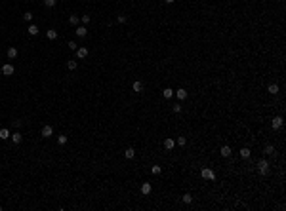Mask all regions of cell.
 I'll list each match as a JSON object with an SVG mask.
<instances>
[{
    "label": "cell",
    "instance_id": "cell-1",
    "mask_svg": "<svg viewBox=\"0 0 286 211\" xmlns=\"http://www.w3.org/2000/svg\"><path fill=\"white\" fill-rule=\"evenodd\" d=\"M258 171L263 175V177H265V175H269V162L267 160H259L258 162Z\"/></svg>",
    "mask_w": 286,
    "mask_h": 211
},
{
    "label": "cell",
    "instance_id": "cell-20",
    "mask_svg": "<svg viewBox=\"0 0 286 211\" xmlns=\"http://www.w3.org/2000/svg\"><path fill=\"white\" fill-rule=\"evenodd\" d=\"M267 92L271 93V95H277V93H278V86H277V84H271V86L267 87Z\"/></svg>",
    "mask_w": 286,
    "mask_h": 211
},
{
    "label": "cell",
    "instance_id": "cell-26",
    "mask_svg": "<svg viewBox=\"0 0 286 211\" xmlns=\"http://www.w3.org/2000/svg\"><path fill=\"white\" fill-rule=\"evenodd\" d=\"M65 143H67V137H65V135H59V137H57V145H59V147H63Z\"/></svg>",
    "mask_w": 286,
    "mask_h": 211
},
{
    "label": "cell",
    "instance_id": "cell-34",
    "mask_svg": "<svg viewBox=\"0 0 286 211\" xmlns=\"http://www.w3.org/2000/svg\"><path fill=\"white\" fill-rule=\"evenodd\" d=\"M174 112H181V105H179V103L174 105Z\"/></svg>",
    "mask_w": 286,
    "mask_h": 211
},
{
    "label": "cell",
    "instance_id": "cell-22",
    "mask_svg": "<svg viewBox=\"0 0 286 211\" xmlns=\"http://www.w3.org/2000/svg\"><path fill=\"white\" fill-rule=\"evenodd\" d=\"M250 154H252V152H250V148H241V158H246V160H248Z\"/></svg>",
    "mask_w": 286,
    "mask_h": 211
},
{
    "label": "cell",
    "instance_id": "cell-4",
    "mask_svg": "<svg viewBox=\"0 0 286 211\" xmlns=\"http://www.w3.org/2000/svg\"><path fill=\"white\" fill-rule=\"evenodd\" d=\"M14 65H10V63H6L4 67H2V74H4V76H12V74H14Z\"/></svg>",
    "mask_w": 286,
    "mask_h": 211
},
{
    "label": "cell",
    "instance_id": "cell-25",
    "mask_svg": "<svg viewBox=\"0 0 286 211\" xmlns=\"http://www.w3.org/2000/svg\"><path fill=\"white\" fill-rule=\"evenodd\" d=\"M151 171H153V175H160V173H162V167H160V165H153Z\"/></svg>",
    "mask_w": 286,
    "mask_h": 211
},
{
    "label": "cell",
    "instance_id": "cell-16",
    "mask_svg": "<svg viewBox=\"0 0 286 211\" xmlns=\"http://www.w3.org/2000/svg\"><path fill=\"white\" fill-rule=\"evenodd\" d=\"M172 95H174V89H172V87H166V89H162V97H164V99H170Z\"/></svg>",
    "mask_w": 286,
    "mask_h": 211
},
{
    "label": "cell",
    "instance_id": "cell-23",
    "mask_svg": "<svg viewBox=\"0 0 286 211\" xmlns=\"http://www.w3.org/2000/svg\"><path fill=\"white\" fill-rule=\"evenodd\" d=\"M78 21H80L78 15H69V23H71V25H78Z\"/></svg>",
    "mask_w": 286,
    "mask_h": 211
},
{
    "label": "cell",
    "instance_id": "cell-6",
    "mask_svg": "<svg viewBox=\"0 0 286 211\" xmlns=\"http://www.w3.org/2000/svg\"><path fill=\"white\" fill-rule=\"evenodd\" d=\"M187 95H189V93H187V89H183V87L176 89V97L179 99V101H185V99H187Z\"/></svg>",
    "mask_w": 286,
    "mask_h": 211
},
{
    "label": "cell",
    "instance_id": "cell-29",
    "mask_svg": "<svg viewBox=\"0 0 286 211\" xmlns=\"http://www.w3.org/2000/svg\"><path fill=\"white\" fill-rule=\"evenodd\" d=\"M23 19L31 23V21H32V14H31V12H25V14H23Z\"/></svg>",
    "mask_w": 286,
    "mask_h": 211
},
{
    "label": "cell",
    "instance_id": "cell-5",
    "mask_svg": "<svg viewBox=\"0 0 286 211\" xmlns=\"http://www.w3.org/2000/svg\"><path fill=\"white\" fill-rule=\"evenodd\" d=\"M282 124H284V120H282V116H275L273 118V129H280L282 128Z\"/></svg>",
    "mask_w": 286,
    "mask_h": 211
},
{
    "label": "cell",
    "instance_id": "cell-18",
    "mask_svg": "<svg viewBox=\"0 0 286 211\" xmlns=\"http://www.w3.org/2000/svg\"><path fill=\"white\" fill-rule=\"evenodd\" d=\"M46 36H48V40H55V38H57V31H54V29H50V31L46 32Z\"/></svg>",
    "mask_w": 286,
    "mask_h": 211
},
{
    "label": "cell",
    "instance_id": "cell-9",
    "mask_svg": "<svg viewBox=\"0 0 286 211\" xmlns=\"http://www.w3.org/2000/svg\"><path fill=\"white\" fill-rule=\"evenodd\" d=\"M219 154H221L223 158H229V156H231V147H227V145H225V147H221Z\"/></svg>",
    "mask_w": 286,
    "mask_h": 211
},
{
    "label": "cell",
    "instance_id": "cell-21",
    "mask_svg": "<svg viewBox=\"0 0 286 211\" xmlns=\"http://www.w3.org/2000/svg\"><path fill=\"white\" fill-rule=\"evenodd\" d=\"M263 152H265V154H267V156H269V154H275V147H273V145H265Z\"/></svg>",
    "mask_w": 286,
    "mask_h": 211
},
{
    "label": "cell",
    "instance_id": "cell-8",
    "mask_svg": "<svg viewBox=\"0 0 286 211\" xmlns=\"http://www.w3.org/2000/svg\"><path fill=\"white\" fill-rule=\"evenodd\" d=\"M86 34H88V29L84 27V25H82V27H76V36L78 38H84Z\"/></svg>",
    "mask_w": 286,
    "mask_h": 211
},
{
    "label": "cell",
    "instance_id": "cell-31",
    "mask_svg": "<svg viewBox=\"0 0 286 211\" xmlns=\"http://www.w3.org/2000/svg\"><path fill=\"white\" fill-rule=\"evenodd\" d=\"M67 46H69V50H73V51H76V42H74V40H71V42H69V44H67Z\"/></svg>",
    "mask_w": 286,
    "mask_h": 211
},
{
    "label": "cell",
    "instance_id": "cell-24",
    "mask_svg": "<svg viewBox=\"0 0 286 211\" xmlns=\"http://www.w3.org/2000/svg\"><path fill=\"white\" fill-rule=\"evenodd\" d=\"M67 69H69V70H76V59L69 61V63H67Z\"/></svg>",
    "mask_w": 286,
    "mask_h": 211
},
{
    "label": "cell",
    "instance_id": "cell-19",
    "mask_svg": "<svg viewBox=\"0 0 286 211\" xmlns=\"http://www.w3.org/2000/svg\"><path fill=\"white\" fill-rule=\"evenodd\" d=\"M8 57L10 59H15L17 57V48H8Z\"/></svg>",
    "mask_w": 286,
    "mask_h": 211
},
{
    "label": "cell",
    "instance_id": "cell-2",
    "mask_svg": "<svg viewBox=\"0 0 286 211\" xmlns=\"http://www.w3.org/2000/svg\"><path fill=\"white\" fill-rule=\"evenodd\" d=\"M40 135H42L44 139L52 137V135H54V128H52V126H44V128L40 129Z\"/></svg>",
    "mask_w": 286,
    "mask_h": 211
},
{
    "label": "cell",
    "instance_id": "cell-11",
    "mask_svg": "<svg viewBox=\"0 0 286 211\" xmlns=\"http://www.w3.org/2000/svg\"><path fill=\"white\" fill-rule=\"evenodd\" d=\"M132 89H134V92H137V93H141V92H143V84H141L139 80H136V82L132 84Z\"/></svg>",
    "mask_w": 286,
    "mask_h": 211
},
{
    "label": "cell",
    "instance_id": "cell-33",
    "mask_svg": "<svg viewBox=\"0 0 286 211\" xmlns=\"http://www.w3.org/2000/svg\"><path fill=\"white\" fill-rule=\"evenodd\" d=\"M183 202L191 203V202H193V196H191V194H183Z\"/></svg>",
    "mask_w": 286,
    "mask_h": 211
},
{
    "label": "cell",
    "instance_id": "cell-10",
    "mask_svg": "<svg viewBox=\"0 0 286 211\" xmlns=\"http://www.w3.org/2000/svg\"><path fill=\"white\" fill-rule=\"evenodd\" d=\"M86 55H88V50H86V48H76V57H78V59H84Z\"/></svg>",
    "mask_w": 286,
    "mask_h": 211
},
{
    "label": "cell",
    "instance_id": "cell-28",
    "mask_svg": "<svg viewBox=\"0 0 286 211\" xmlns=\"http://www.w3.org/2000/svg\"><path fill=\"white\" fill-rule=\"evenodd\" d=\"M116 21H118V23H126V21H128V17H126L124 14H120V15H116Z\"/></svg>",
    "mask_w": 286,
    "mask_h": 211
},
{
    "label": "cell",
    "instance_id": "cell-12",
    "mask_svg": "<svg viewBox=\"0 0 286 211\" xmlns=\"http://www.w3.org/2000/svg\"><path fill=\"white\" fill-rule=\"evenodd\" d=\"M174 147H176V141H174V139H166V141H164V148H166V150H172Z\"/></svg>",
    "mask_w": 286,
    "mask_h": 211
},
{
    "label": "cell",
    "instance_id": "cell-35",
    "mask_svg": "<svg viewBox=\"0 0 286 211\" xmlns=\"http://www.w3.org/2000/svg\"><path fill=\"white\" fill-rule=\"evenodd\" d=\"M164 2H166V4H172V2H174V0H164Z\"/></svg>",
    "mask_w": 286,
    "mask_h": 211
},
{
    "label": "cell",
    "instance_id": "cell-27",
    "mask_svg": "<svg viewBox=\"0 0 286 211\" xmlns=\"http://www.w3.org/2000/svg\"><path fill=\"white\" fill-rule=\"evenodd\" d=\"M55 2H57V0H44V6H46V8H54Z\"/></svg>",
    "mask_w": 286,
    "mask_h": 211
},
{
    "label": "cell",
    "instance_id": "cell-30",
    "mask_svg": "<svg viewBox=\"0 0 286 211\" xmlns=\"http://www.w3.org/2000/svg\"><path fill=\"white\" fill-rule=\"evenodd\" d=\"M80 21H82L84 25H88V23L92 21V17H90V15H82V17H80Z\"/></svg>",
    "mask_w": 286,
    "mask_h": 211
},
{
    "label": "cell",
    "instance_id": "cell-17",
    "mask_svg": "<svg viewBox=\"0 0 286 211\" xmlns=\"http://www.w3.org/2000/svg\"><path fill=\"white\" fill-rule=\"evenodd\" d=\"M151 188H153V186H151V183H143V184H141V192H143V194H151Z\"/></svg>",
    "mask_w": 286,
    "mask_h": 211
},
{
    "label": "cell",
    "instance_id": "cell-15",
    "mask_svg": "<svg viewBox=\"0 0 286 211\" xmlns=\"http://www.w3.org/2000/svg\"><path fill=\"white\" fill-rule=\"evenodd\" d=\"M124 156H126L128 160H132V158L136 156V150H134L132 147H130V148H126V150H124Z\"/></svg>",
    "mask_w": 286,
    "mask_h": 211
},
{
    "label": "cell",
    "instance_id": "cell-13",
    "mask_svg": "<svg viewBox=\"0 0 286 211\" xmlns=\"http://www.w3.org/2000/svg\"><path fill=\"white\" fill-rule=\"evenodd\" d=\"M10 135H12V133H10V129H6V128H2V129H0V139H2V141L10 139Z\"/></svg>",
    "mask_w": 286,
    "mask_h": 211
},
{
    "label": "cell",
    "instance_id": "cell-32",
    "mask_svg": "<svg viewBox=\"0 0 286 211\" xmlns=\"http://www.w3.org/2000/svg\"><path fill=\"white\" fill-rule=\"evenodd\" d=\"M176 143L179 145V147H185V145H187V139H185V137H179V139H177Z\"/></svg>",
    "mask_w": 286,
    "mask_h": 211
},
{
    "label": "cell",
    "instance_id": "cell-3",
    "mask_svg": "<svg viewBox=\"0 0 286 211\" xmlns=\"http://www.w3.org/2000/svg\"><path fill=\"white\" fill-rule=\"evenodd\" d=\"M200 175H202V179H208V181H214V179H216V173H214L212 169H208V167H204Z\"/></svg>",
    "mask_w": 286,
    "mask_h": 211
},
{
    "label": "cell",
    "instance_id": "cell-7",
    "mask_svg": "<svg viewBox=\"0 0 286 211\" xmlns=\"http://www.w3.org/2000/svg\"><path fill=\"white\" fill-rule=\"evenodd\" d=\"M10 139H12V143H14V145H19V143L23 141V135L19 131H15V133H12V135H10Z\"/></svg>",
    "mask_w": 286,
    "mask_h": 211
},
{
    "label": "cell",
    "instance_id": "cell-14",
    "mask_svg": "<svg viewBox=\"0 0 286 211\" xmlns=\"http://www.w3.org/2000/svg\"><path fill=\"white\" fill-rule=\"evenodd\" d=\"M27 32L31 34V36H37V34H38V27L31 23V25H29V29H27Z\"/></svg>",
    "mask_w": 286,
    "mask_h": 211
}]
</instances>
